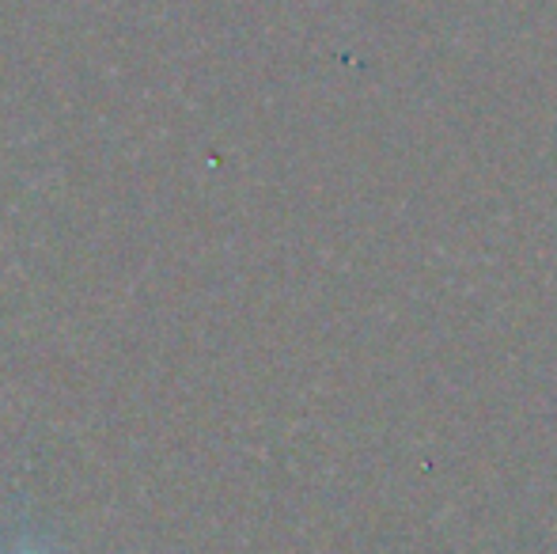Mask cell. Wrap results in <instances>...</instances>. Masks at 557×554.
I'll return each mask as SVG.
<instances>
[{"instance_id":"cell-1","label":"cell","mask_w":557,"mask_h":554,"mask_svg":"<svg viewBox=\"0 0 557 554\" xmlns=\"http://www.w3.org/2000/svg\"><path fill=\"white\" fill-rule=\"evenodd\" d=\"M0 554H61V551H53L46 540H38V535H30V532H20L15 535L8 547H0Z\"/></svg>"}]
</instances>
